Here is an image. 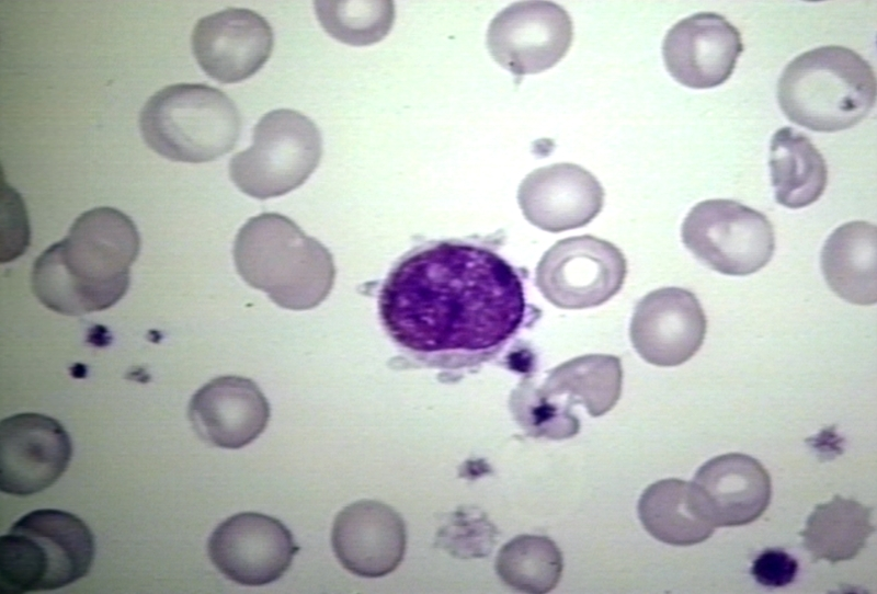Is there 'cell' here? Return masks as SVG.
Listing matches in <instances>:
<instances>
[{
    "label": "cell",
    "instance_id": "cell-18",
    "mask_svg": "<svg viewBox=\"0 0 877 594\" xmlns=\"http://www.w3.org/2000/svg\"><path fill=\"white\" fill-rule=\"evenodd\" d=\"M270 404L258 385L240 376H220L191 398L189 420L208 444L237 449L253 442L270 420Z\"/></svg>",
    "mask_w": 877,
    "mask_h": 594
},
{
    "label": "cell",
    "instance_id": "cell-1",
    "mask_svg": "<svg viewBox=\"0 0 877 594\" xmlns=\"http://www.w3.org/2000/svg\"><path fill=\"white\" fill-rule=\"evenodd\" d=\"M525 311L515 269L490 248L460 240L408 252L378 294L389 338L436 366L465 365L493 353L517 332Z\"/></svg>",
    "mask_w": 877,
    "mask_h": 594
},
{
    "label": "cell",
    "instance_id": "cell-11",
    "mask_svg": "<svg viewBox=\"0 0 877 594\" xmlns=\"http://www.w3.org/2000/svg\"><path fill=\"white\" fill-rule=\"evenodd\" d=\"M293 535L278 519L255 512L235 514L212 533L207 551L228 579L260 586L280 579L297 552Z\"/></svg>",
    "mask_w": 877,
    "mask_h": 594
},
{
    "label": "cell",
    "instance_id": "cell-7",
    "mask_svg": "<svg viewBox=\"0 0 877 594\" xmlns=\"http://www.w3.org/2000/svg\"><path fill=\"white\" fill-rule=\"evenodd\" d=\"M321 156L318 126L298 111L277 108L255 124L252 145L231 158L229 176L251 197H277L303 185L317 169Z\"/></svg>",
    "mask_w": 877,
    "mask_h": 594
},
{
    "label": "cell",
    "instance_id": "cell-27",
    "mask_svg": "<svg viewBox=\"0 0 877 594\" xmlns=\"http://www.w3.org/2000/svg\"><path fill=\"white\" fill-rule=\"evenodd\" d=\"M797 572V560L779 548L765 549L756 557L751 568V574L755 581L771 587L791 583Z\"/></svg>",
    "mask_w": 877,
    "mask_h": 594
},
{
    "label": "cell",
    "instance_id": "cell-5",
    "mask_svg": "<svg viewBox=\"0 0 877 594\" xmlns=\"http://www.w3.org/2000/svg\"><path fill=\"white\" fill-rule=\"evenodd\" d=\"M94 553L93 534L78 516L53 509L32 511L0 538V593L67 586L89 572Z\"/></svg>",
    "mask_w": 877,
    "mask_h": 594
},
{
    "label": "cell",
    "instance_id": "cell-13",
    "mask_svg": "<svg viewBox=\"0 0 877 594\" xmlns=\"http://www.w3.org/2000/svg\"><path fill=\"white\" fill-rule=\"evenodd\" d=\"M707 320L697 297L680 287L647 294L635 307L629 335L636 352L649 364L673 367L701 349Z\"/></svg>",
    "mask_w": 877,
    "mask_h": 594
},
{
    "label": "cell",
    "instance_id": "cell-20",
    "mask_svg": "<svg viewBox=\"0 0 877 594\" xmlns=\"http://www.w3.org/2000/svg\"><path fill=\"white\" fill-rule=\"evenodd\" d=\"M820 264L827 284L842 299L862 306L877 301V229L855 220L827 239Z\"/></svg>",
    "mask_w": 877,
    "mask_h": 594
},
{
    "label": "cell",
    "instance_id": "cell-4",
    "mask_svg": "<svg viewBox=\"0 0 877 594\" xmlns=\"http://www.w3.org/2000/svg\"><path fill=\"white\" fill-rule=\"evenodd\" d=\"M777 101L795 124L819 133L851 128L876 102L872 66L854 50L828 45L795 57L777 82Z\"/></svg>",
    "mask_w": 877,
    "mask_h": 594
},
{
    "label": "cell",
    "instance_id": "cell-12",
    "mask_svg": "<svg viewBox=\"0 0 877 594\" xmlns=\"http://www.w3.org/2000/svg\"><path fill=\"white\" fill-rule=\"evenodd\" d=\"M72 455L68 432L41 413H19L0 423V489L30 495L53 486Z\"/></svg>",
    "mask_w": 877,
    "mask_h": 594
},
{
    "label": "cell",
    "instance_id": "cell-2",
    "mask_svg": "<svg viewBox=\"0 0 877 594\" xmlns=\"http://www.w3.org/2000/svg\"><path fill=\"white\" fill-rule=\"evenodd\" d=\"M139 250V232L127 215L112 207L87 210L35 260L33 293L61 315L105 310L126 294Z\"/></svg>",
    "mask_w": 877,
    "mask_h": 594
},
{
    "label": "cell",
    "instance_id": "cell-23",
    "mask_svg": "<svg viewBox=\"0 0 877 594\" xmlns=\"http://www.w3.org/2000/svg\"><path fill=\"white\" fill-rule=\"evenodd\" d=\"M872 512V507L840 495L818 504L800 532L805 549L813 561L853 559L875 530Z\"/></svg>",
    "mask_w": 877,
    "mask_h": 594
},
{
    "label": "cell",
    "instance_id": "cell-16",
    "mask_svg": "<svg viewBox=\"0 0 877 594\" xmlns=\"http://www.w3.org/2000/svg\"><path fill=\"white\" fill-rule=\"evenodd\" d=\"M331 544L340 563L362 578H380L403 559L406 524L389 505L375 500L356 501L335 516Z\"/></svg>",
    "mask_w": 877,
    "mask_h": 594
},
{
    "label": "cell",
    "instance_id": "cell-15",
    "mask_svg": "<svg viewBox=\"0 0 877 594\" xmlns=\"http://www.w3.org/2000/svg\"><path fill=\"white\" fill-rule=\"evenodd\" d=\"M742 50L739 30L714 12L682 19L668 31L662 43L669 73L692 89H710L726 82Z\"/></svg>",
    "mask_w": 877,
    "mask_h": 594
},
{
    "label": "cell",
    "instance_id": "cell-3",
    "mask_svg": "<svg viewBox=\"0 0 877 594\" xmlns=\"http://www.w3.org/2000/svg\"><path fill=\"white\" fill-rule=\"evenodd\" d=\"M232 254L242 279L285 309L315 308L334 284L329 250L277 213L250 218L235 238Z\"/></svg>",
    "mask_w": 877,
    "mask_h": 594
},
{
    "label": "cell",
    "instance_id": "cell-8",
    "mask_svg": "<svg viewBox=\"0 0 877 594\" xmlns=\"http://www.w3.org/2000/svg\"><path fill=\"white\" fill-rule=\"evenodd\" d=\"M681 237L698 261L726 275L758 272L775 250V233L767 217L731 199L696 204L682 224Z\"/></svg>",
    "mask_w": 877,
    "mask_h": 594
},
{
    "label": "cell",
    "instance_id": "cell-24",
    "mask_svg": "<svg viewBox=\"0 0 877 594\" xmlns=\"http://www.w3.org/2000/svg\"><path fill=\"white\" fill-rule=\"evenodd\" d=\"M622 380L623 370L618 357L590 354L572 358L551 369L535 393L545 400L568 396V402L582 403L590 415L600 416L618 401Z\"/></svg>",
    "mask_w": 877,
    "mask_h": 594
},
{
    "label": "cell",
    "instance_id": "cell-6",
    "mask_svg": "<svg viewBox=\"0 0 877 594\" xmlns=\"http://www.w3.org/2000/svg\"><path fill=\"white\" fill-rule=\"evenodd\" d=\"M144 140L172 161L201 163L229 152L241 118L221 90L202 83L168 85L148 99L139 115Z\"/></svg>",
    "mask_w": 877,
    "mask_h": 594
},
{
    "label": "cell",
    "instance_id": "cell-9",
    "mask_svg": "<svg viewBox=\"0 0 877 594\" xmlns=\"http://www.w3.org/2000/svg\"><path fill=\"white\" fill-rule=\"evenodd\" d=\"M627 274V262L613 243L590 236L557 241L540 259L535 284L554 306L563 309L596 307L616 295Z\"/></svg>",
    "mask_w": 877,
    "mask_h": 594
},
{
    "label": "cell",
    "instance_id": "cell-22",
    "mask_svg": "<svg viewBox=\"0 0 877 594\" xmlns=\"http://www.w3.org/2000/svg\"><path fill=\"white\" fill-rule=\"evenodd\" d=\"M768 167L775 199L785 207H806L825 190L828 169L822 155L806 135L793 127H782L773 135Z\"/></svg>",
    "mask_w": 877,
    "mask_h": 594
},
{
    "label": "cell",
    "instance_id": "cell-25",
    "mask_svg": "<svg viewBox=\"0 0 877 594\" xmlns=\"http://www.w3.org/2000/svg\"><path fill=\"white\" fill-rule=\"evenodd\" d=\"M563 562L558 546L546 536L520 535L499 551L496 571L509 586L547 593L559 582Z\"/></svg>",
    "mask_w": 877,
    "mask_h": 594
},
{
    "label": "cell",
    "instance_id": "cell-21",
    "mask_svg": "<svg viewBox=\"0 0 877 594\" xmlns=\"http://www.w3.org/2000/svg\"><path fill=\"white\" fill-rule=\"evenodd\" d=\"M637 511L645 529L672 546L699 544L716 528L705 515L693 483L676 478L650 484L642 492Z\"/></svg>",
    "mask_w": 877,
    "mask_h": 594
},
{
    "label": "cell",
    "instance_id": "cell-26",
    "mask_svg": "<svg viewBox=\"0 0 877 594\" xmlns=\"http://www.w3.org/2000/svg\"><path fill=\"white\" fill-rule=\"evenodd\" d=\"M315 12L323 30L337 41L351 46L378 43L390 32L395 21L392 1H315Z\"/></svg>",
    "mask_w": 877,
    "mask_h": 594
},
{
    "label": "cell",
    "instance_id": "cell-14",
    "mask_svg": "<svg viewBox=\"0 0 877 594\" xmlns=\"http://www.w3.org/2000/svg\"><path fill=\"white\" fill-rule=\"evenodd\" d=\"M191 44L207 76L221 83H237L252 77L267 61L274 33L259 13L228 8L200 19Z\"/></svg>",
    "mask_w": 877,
    "mask_h": 594
},
{
    "label": "cell",
    "instance_id": "cell-19",
    "mask_svg": "<svg viewBox=\"0 0 877 594\" xmlns=\"http://www.w3.org/2000/svg\"><path fill=\"white\" fill-rule=\"evenodd\" d=\"M702 509L715 527L747 525L770 504L772 482L755 458L729 453L706 461L692 481Z\"/></svg>",
    "mask_w": 877,
    "mask_h": 594
},
{
    "label": "cell",
    "instance_id": "cell-10",
    "mask_svg": "<svg viewBox=\"0 0 877 594\" xmlns=\"http://www.w3.org/2000/svg\"><path fill=\"white\" fill-rule=\"evenodd\" d=\"M572 38V21L562 7L550 1H520L491 20L486 44L501 67L521 77L554 67Z\"/></svg>",
    "mask_w": 877,
    "mask_h": 594
},
{
    "label": "cell",
    "instance_id": "cell-17",
    "mask_svg": "<svg viewBox=\"0 0 877 594\" xmlns=\"http://www.w3.org/2000/svg\"><path fill=\"white\" fill-rule=\"evenodd\" d=\"M517 202L532 225L560 232L589 224L603 207L604 190L582 167L555 163L525 176L519 186Z\"/></svg>",
    "mask_w": 877,
    "mask_h": 594
}]
</instances>
